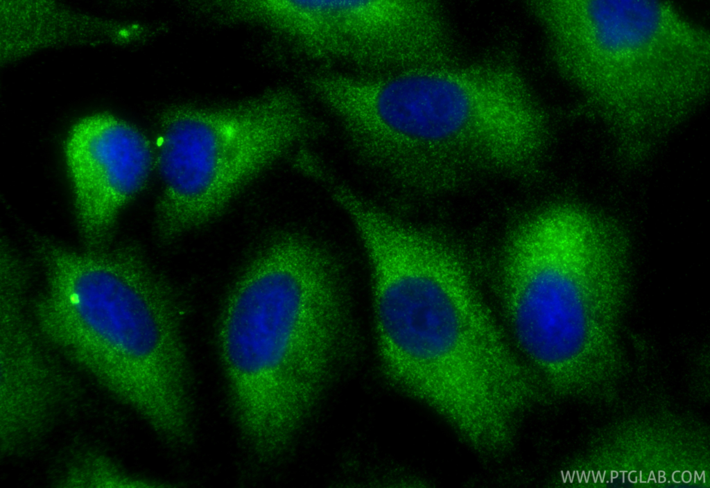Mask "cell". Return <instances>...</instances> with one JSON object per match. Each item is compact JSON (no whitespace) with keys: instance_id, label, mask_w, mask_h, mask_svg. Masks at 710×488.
<instances>
[{"instance_id":"3","label":"cell","mask_w":710,"mask_h":488,"mask_svg":"<svg viewBox=\"0 0 710 488\" xmlns=\"http://www.w3.org/2000/svg\"><path fill=\"white\" fill-rule=\"evenodd\" d=\"M579 110L600 123L618 156L643 160L710 88V35L664 1L527 3Z\"/></svg>"},{"instance_id":"6","label":"cell","mask_w":710,"mask_h":488,"mask_svg":"<svg viewBox=\"0 0 710 488\" xmlns=\"http://www.w3.org/2000/svg\"><path fill=\"white\" fill-rule=\"evenodd\" d=\"M264 21L311 59L369 75L456 61L434 1H268Z\"/></svg>"},{"instance_id":"2","label":"cell","mask_w":710,"mask_h":488,"mask_svg":"<svg viewBox=\"0 0 710 488\" xmlns=\"http://www.w3.org/2000/svg\"><path fill=\"white\" fill-rule=\"evenodd\" d=\"M336 265L300 233L274 236L225 301L219 353L236 424L261 457L284 453L315 405L345 338Z\"/></svg>"},{"instance_id":"7","label":"cell","mask_w":710,"mask_h":488,"mask_svg":"<svg viewBox=\"0 0 710 488\" xmlns=\"http://www.w3.org/2000/svg\"><path fill=\"white\" fill-rule=\"evenodd\" d=\"M28 272L0 270V455L34 448L78 398V386L56 362L28 300Z\"/></svg>"},{"instance_id":"5","label":"cell","mask_w":710,"mask_h":488,"mask_svg":"<svg viewBox=\"0 0 710 488\" xmlns=\"http://www.w3.org/2000/svg\"><path fill=\"white\" fill-rule=\"evenodd\" d=\"M322 132L288 89L228 107L173 112L157 154L159 237L171 241L211 222L248 183Z\"/></svg>"},{"instance_id":"8","label":"cell","mask_w":710,"mask_h":488,"mask_svg":"<svg viewBox=\"0 0 710 488\" xmlns=\"http://www.w3.org/2000/svg\"><path fill=\"white\" fill-rule=\"evenodd\" d=\"M66 158L81 237L87 250H103L122 208L150 177L151 146L131 125L99 114L85 118L73 127Z\"/></svg>"},{"instance_id":"9","label":"cell","mask_w":710,"mask_h":488,"mask_svg":"<svg viewBox=\"0 0 710 488\" xmlns=\"http://www.w3.org/2000/svg\"><path fill=\"white\" fill-rule=\"evenodd\" d=\"M55 485L60 487H165L131 475L108 455L94 448L73 451L56 469Z\"/></svg>"},{"instance_id":"1","label":"cell","mask_w":710,"mask_h":488,"mask_svg":"<svg viewBox=\"0 0 710 488\" xmlns=\"http://www.w3.org/2000/svg\"><path fill=\"white\" fill-rule=\"evenodd\" d=\"M35 252L44 285L31 311L45 341L162 439L185 435L189 365L168 284L133 245L79 252L39 237Z\"/></svg>"},{"instance_id":"4","label":"cell","mask_w":710,"mask_h":488,"mask_svg":"<svg viewBox=\"0 0 710 488\" xmlns=\"http://www.w3.org/2000/svg\"><path fill=\"white\" fill-rule=\"evenodd\" d=\"M628 270L623 229L582 206L554 205L515 232L502 266L504 302L519 346L546 376L568 372L581 337L617 325Z\"/></svg>"}]
</instances>
